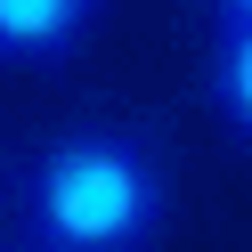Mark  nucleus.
<instances>
[{"label": "nucleus", "mask_w": 252, "mask_h": 252, "mask_svg": "<svg viewBox=\"0 0 252 252\" xmlns=\"http://www.w3.org/2000/svg\"><path fill=\"white\" fill-rule=\"evenodd\" d=\"M25 228L41 252H155L171 228V171L122 122L57 130L25 171Z\"/></svg>", "instance_id": "obj_1"}, {"label": "nucleus", "mask_w": 252, "mask_h": 252, "mask_svg": "<svg viewBox=\"0 0 252 252\" xmlns=\"http://www.w3.org/2000/svg\"><path fill=\"white\" fill-rule=\"evenodd\" d=\"M98 8L106 0H0V65H25V73L73 65Z\"/></svg>", "instance_id": "obj_2"}, {"label": "nucleus", "mask_w": 252, "mask_h": 252, "mask_svg": "<svg viewBox=\"0 0 252 252\" xmlns=\"http://www.w3.org/2000/svg\"><path fill=\"white\" fill-rule=\"evenodd\" d=\"M203 98H212L220 130H228L236 147H252V25H220V33H212Z\"/></svg>", "instance_id": "obj_3"}, {"label": "nucleus", "mask_w": 252, "mask_h": 252, "mask_svg": "<svg viewBox=\"0 0 252 252\" xmlns=\"http://www.w3.org/2000/svg\"><path fill=\"white\" fill-rule=\"evenodd\" d=\"M220 25H252V0H220Z\"/></svg>", "instance_id": "obj_4"}]
</instances>
